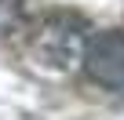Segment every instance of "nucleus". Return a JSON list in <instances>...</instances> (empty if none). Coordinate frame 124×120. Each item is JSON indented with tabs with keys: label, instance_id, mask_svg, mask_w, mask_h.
Masks as SVG:
<instances>
[{
	"label": "nucleus",
	"instance_id": "nucleus-1",
	"mask_svg": "<svg viewBox=\"0 0 124 120\" xmlns=\"http://www.w3.org/2000/svg\"><path fill=\"white\" fill-rule=\"evenodd\" d=\"M84 69L102 87H124V29H102L84 44Z\"/></svg>",
	"mask_w": 124,
	"mask_h": 120
},
{
	"label": "nucleus",
	"instance_id": "nucleus-2",
	"mask_svg": "<svg viewBox=\"0 0 124 120\" xmlns=\"http://www.w3.org/2000/svg\"><path fill=\"white\" fill-rule=\"evenodd\" d=\"M15 11H18V0H0V26L11 22V18H15Z\"/></svg>",
	"mask_w": 124,
	"mask_h": 120
}]
</instances>
